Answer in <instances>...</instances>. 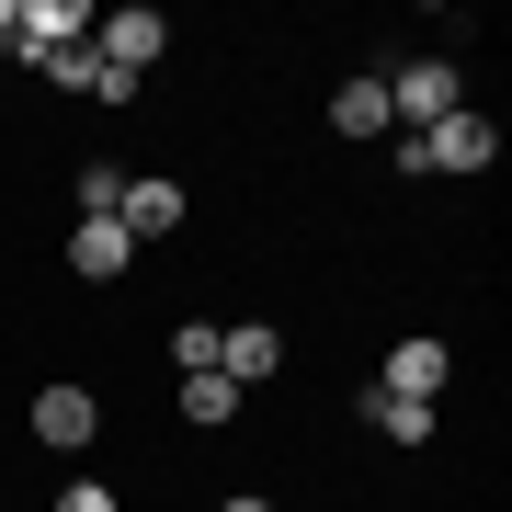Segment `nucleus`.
Wrapping results in <instances>:
<instances>
[{
  "label": "nucleus",
  "instance_id": "obj_1",
  "mask_svg": "<svg viewBox=\"0 0 512 512\" xmlns=\"http://www.w3.org/2000/svg\"><path fill=\"white\" fill-rule=\"evenodd\" d=\"M376 80H387V126H410V137L444 126V114L467 103V69H456L444 46H433V57H399V69H376Z\"/></svg>",
  "mask_w": 512,
  "mask_h": 512
},
{
  "label": "nucleus",
  "instance_id": "obj_2",
  "mask_svg": "<svg viewBox=\"0 0 512 512\" xmlns=\"http://www.w3.org/2000/svg\"><path fill=\"white\" fill-rule=\"evenodd\" d=\"M160 46H171V12H148V0L92 12V57H103L114 80H148V69H160Z\"/></svg>",
  "mask_w": 512,
  "mask_h": 512
},
{
  "label": "nucleus",
  "instance_id": "obj_3",
  "mask_svg": "<svg viewBox=\"0 0 512 512\" xmlns=\"http://www.w3.org/2000/svg\"><path fill=\"white\" fill-rule=\"evenodd\" d=\"M490 160H501V126L478 103H456L444 126H421V171H490Z\"/></svg>",
  "mask_w": 512,
  "mask_h": 512
},
{
  "label": "nucleus",
  "instance_id": "obj_4",
  "mask_svg": "<svg viewBox=\"0 0 512 512\" xmlns=\"http://www.w3.org/2000/svg\"><path fill=\"white\" fill-rule=\"evenodd\" d=\"M92 433H103V399H92V387H35V444H46V456H80Z\"/></svg>",
  "mask_w": 512,
  "mask_h": 512
},
{
  "label": "nucleus",
  "instance_id": "obj_5",
  "mask_svg": "<svg viewBox=\"0 0 512 512\" xmlns=\"http://www.w3.org/2000/svg\"><path fill=\"white\" fill-rule=\"evenodd\" d=\"M444 376H456V353L433 342V330H410V342H387V399H444Z\"/></svg>",
  "mask_w": 512,
  "mask_h": 512
},
{
  "label": "nucleus",
  "instance_id": "obj_6",
  "mask_svg": "<svg viewBox=\"0 0 512 512\" xmlns=\"http://www.w3.org/2000/svg\"><path fill=\"white\" fill-rule=\"evenodd\" d=\"M80 35H92V12H80V0H23L0 46H12V57H57V46H80Z\"/></svg>",
  "mask_w": 512,
  "mask_h": 512
},
{
  "label": "nucleus",
  "instance_id": "obj_7",
  "mask_svg": "<svg viewBox=\"0 0 512 512\" xmlns=\"http://www.w3.org/2000/svg\"><path fill=\"white\" fill-rule=\"evenodd\" d=\"M217 376H228V387L285 376V330H274V319H239V330H217Z\"/></svg>",
  "mask_w": 512,
  "mask_h": 512
},
{
  "label": "nucleus",
  "instance_id": "obj_8",
  "mask_svg": "<svg viewBox=\"0 0 512 512\" xmlns=\"http://www.w3.org/2000/svg\"><path fill=\"white\" fill-rule=\"evenodd\" d=\"M126 262H137V239L114 228V217H80V228H69V274H80V285H114Z\"/></svg>",
  "mask_w": 512,
  "mask_h": 512
},
{
  "label": "nucleus",
  "instance_id": "obj_9",
  "mask_svg": "<svg viewBox=\"0 0 512 512\" xmlns=\"http://www.w3.org/2000/svg\"><path fill=\"white\" fill-rule=\"evenodd\" d=\"M114 228H126L137 251H148V239H171V228H183V183H160V171H148V183H126V205H114Z\"/></svg>",
  "mask_w": 512,
  "mask_h": 512
},
{
  "label": "nucleus",
  "instance_id": "obj_10",
  "mask_svg": "<svg viewBox=\"0 0 512 512\" xmlns=\"http://www.w3.org/2000/svg\"><path fill=\"white\" fill-rule=\"evenodd\" d=\"M330 137H387V80L353 69L342 92H330Z\"/></svg>",
  "mask_w": 512,
  "mask_h": 512
},
{
  "label": "nucleus",
  "instance_id": "obj_11",
  "mask_svg": "<svg viewBox=\"0 0 512 512\" xmlns=\"http://www.w3.org/2000/svg\"><path fill=\"white\" fill-rule=\"evenodd\" d=\"M171 410H183L194 433H228V421H239V387H228V376H183V387H171Z\"/></svg>",
  "mask_w": 512,
  "mask_h": 512
},
{
  "label": "nucleus",
  "instance_id": "obj_12",
  "mask_svg": "<svg viewBox=\"0 0 512 512\" xmlns=\"http://www.w3.org/2000/svg\"><path fill=\"white\" fill-rule=\"evenodd\" d=\"M365 421L387 444H433V399H387V387H365Z\"/></svg>",
  "mask_w": 512,
  "mask_h": 512
},
{
  "label": "nucleus",
  "instance_id": "obj_13",
  "mask_svg": "<svg viewBox=\"0 0 512 512\" xmlns=\"http://www.w3.org/2000/svg\"><path fill=\"white\" fill-rule=\"evenodd\" d=\"M35 69L57 80V92H92V103H103V57H92V35H80V46H57V57H35Z\"/></svg>",
  "mask_w": 512,
  "mask_h": 512
},
{
  "label": "nucleus",
  "instance_id": "obj_14",
  "mask_svg": "<svg viewBox=\"0 0 512 512\" xmlns=\"http://www.w3.org/2000/svg\"><path fill=\"white\" fill-rule=\"evenodd\" d=\"M171 365H183V376H217V319H183V330H171Z\"/></svg>",
  "mask_w": 512,
  "mask_h": 512
},
{
  "label": "nucleus",
  "instance_id": "obj_15",
  "mask_svg": "<svg viewBox=\"0 0 512 512\" xmlns=\"http://www.w3.org/2000/svg\"><path fill=\"white\" fill-rule=\"evenodd\" d=\"M114 205H126V171H114V160H80V217H114Z\"/></svg>",
  "mask_w": 512,
  "mask_h": 512
},
{
  "label": "nucleus",
  "instance_id": "obj_16",
  "mask_svg": "<svg viewBox=\"0 0 512 512\" xmlns=\"http://www.w3.org/2000/svg\"><path fill=\"white\" fill-rule=\"evenodd\" d=\"M57 512H126V501H114L103 478H69V490H57Z\"/></svg>",
  "mask_w": 512,
  "mask_h": 512
},
{
  "label": "nucleus",
  "instance_id": "obj_17",
  "mask_svg": "<svg viewBox=\"0 0 512 512\" xmlns=\"http://www.w3.org/2000/svg\"><path fill=\"white\" fill-rule=\"evenodd\" d=\"M217 512H274V501H262V490H228V501H217Z\"/></svg>",
  "mask_w": 512,
  "mask_h": 512
}]
</instances>
